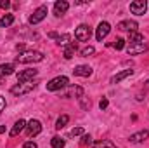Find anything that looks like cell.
Segmentation results:
<instances>
[{
    "instance_id": "cell-28",
    "label": "cell",
    "mask_w": 149,
    "mask_h": 148,
    "mask_svg": "<svg viewBox=\"0 0 149 148\" xmlns=\"http://www.w3.org/2000/svg\"><path fill=\"white\" fill-rule=\"evenodd\" d=\"M80 105H81L83 110H88V108H90V99H87L85 96H81V98H80Z\"/></svg>"
},
{
    "instance_id": "cell-11",
    "label": "cell",
    "mask_w": 149,
    "mask_h": 148,
    "mask_svg": "<svg viewBox=\"0 0 149 148\" xmlns=\"http://www.w3.org/2000/svg\"><path fill=\"white\" fill-rule=\"evenodd\" d=\"M70 9V4L66 2V0H57L56 4H54V14L59 18V16H63V14H66V11Z\"/></svg>"
},
{
    "instance_id": "cell-20",
    "label": "cell",
    "mask_w": 149,
    "mask_h": 148,
    "mask_svg": "<svg viewBox=\"0 0 149 148\" xmlns=\"http://www.w3.org/2000/svg\"><path fill=\"white\" fill-rule=\"evenodd\" d=\"M128 42L130 44H144V35L139 33V32H132L128 35Z\"/></svg>"
},
{
    "instance_id": "cell-12",
    "label": "cell",
    "mask_w": 149,
    "mask_h": 148,
    "mask_svg": "<svg viewBox=\"0 0 149 148\" xmlns=\"http://www.w3.org/2000/svg\"><path fill=\"white\" fill-rule=\"evenodd\" d=\"M146 51H148V45H146V44H130V45L127 47V52H128L130 56L142 54V52H146Z\"/></svg>"
},
{
    "instance_id": "cell-26",
    "label": "cell",
    "mask_w": 149,
    "mask_h": 148,
    "mask_svg": "<svg viewBox=\"0 0 149 148\" xmlns=\"http://www.w3.org/2000/svg\"><path fill=\"white\" fill-rule=\"evenodd\" d=\"M94 52H95V49H94L92 45H87V47H83V49H81V52H80V54H81L83 58H88V56H92Z\"/></svg>"
},
{
    "instance_id": "cell-32",
    "label": "cell",
    "mask_w": 149,
    "mask_h": 148,
    "mask_svg": "<svg viewBox=\"0 0 149 148\" xmlns=\"http://www.w3.org/2000/svg\"><path fill=\"white\" fill-rule=\"evenodd\" d=\"M9 7H10L9 0H0V9H9Z\"/></svg>"
},
{
    "instance_id": "cell-33",
    "label": "cell",
    "mask_w": 149,
    "mask_h": 148,
    "mask_svg": "<svg viewBox=\"0 0 149 148\" xmlns=\"http://www.w3.org/2000/svg\"><path fill=\"white\" fill-rule=\"evenodd\" d=\"M23 148H38V147H37L35 141H26V143L23 145Z\"/></svg>"
},
{
    "instance_id": "cell-2",
    "label": "cell",
    "mask_w": 149,
    "mask_h": 148,
    "mask_svg": "<svg viewBox=\"0 0 149 148\" xmlns=\"http://www.w3.org/2000/svg\"><path fill=\"white\" fill-rule=\"evenodd\" d=\"M37 84L38 82H35V80H31V82H17L16 85L10 87V92H12L14 96H24V94L31 92V91L37 87Z\"/></svg>"
},
{
    "instance_id": "cell-7",
    "label": "cell",
    "mask_w": 149,
    "mask_h": 148,
    "mask_svg": "<svg viewBox=\"0 0 149 148\" xmlns=\"http://www.w3.org/2000/svg\"><path fill=\"white\" fill-rule=\"evenodd\" d=\"M26 132H28V136H30V138H33V136H38V134L42 132V124H40V120H35V118H31V120L26 124Z\"/></svg>"
},
{
    "instance_id": "cell-15",
    "label": "cell",
    "mask_w": 149,
    "mask_h": 148,
    "mask_svg": "<svg viewBox=\"0 0 149 148\" xmlns=\"http://www.w3.org/2000/svg\"><path fill=\"white\" fill-rule=\"evenodd\" d=\"M23 129H26V122H24L23 118H19V120H17V122L12 125V129H10V136H12V138L19 136V132H21Z\"/></svg>"
},
{
    "instance_id": "cell-19",
    "label": "cell",
    "mask_w": 149,
    "mask_h": 148,
    "mask_svg": "<svg viewBox=\"0 0 149 148\" xmlns=\"http://www.w3.org/2000/svg\"><path fill=\"white\" fill-rule=\"evenodd\" d=\"M76 49H78L76 42H71L70 45H66V47H64V52H63V56H64L66 59H71V58L74 56V52H76Z\"/></svg>"
},
{
    "instance_id": "cell-5",
    "label": "cell",
    "mask_w": 149,
    "mask_h": 148,
    "mask_svg": "<svg viewBox=\"0 0 149 148\" xmlns=\"http://www.w3.org/2000/svg\"><path fill=\"white\" fill-rule=\"evenodd\" d=\"M109 32H111V25H109L108 21H101L99 26H97V30H95V38H97L99 42H102L104 38L109 35Z\"/></svg>"
},
{
    "instance_id": "cell-13",
    "label": "cell",
    "mask_w": 149,
    "mask_h": 148,
    "mask_svg": "<svg viewBox=\"0 0 149 148\" xmlns=\"http://www.w3.org/2000/svg\"><path fill=\"white\" fill-rule=\"evenodd\" d=\"M73 73L76 77H90L92 75V68L88 65H80V66H76L73 70Z\"/></svg>"
},
{
    "instance_id": "cell-24",
    "label": "cell",
    "mask_w": 149,
    "mask_h": 148,
    "mask_svg": "<svg viewBox=\"0 0 149 148\" xmlns=\"http://www.w3.org/2000/svg\"><path fill=\"white\" fill-rule=\"evenodd\" d=\"M68 122H70V117H68V115H61V117L57 118V122H56V129H63V127H66Z\"/></svg>"
},
{
    "instance_id": "cell-30",
    "label": "cell",
    "mask_w": 149,
    "mask_h": 148,
    "mask_svg": "<svg viewBox=\"0 0 149 148\" xmlns=\"http://www.w3.org/2000/svg\"><path fill=\"white\" fill-rule=\"evenodd\" d=\"M81 145H92L90 134H83V136H81Z\"/></svg>"
},
{
    "instance_id": "cell-1",
    "label": "cell",
    "mask_w": 149,
    "mask_h": 148,
    "mask_svg": "<svg viewBox=\"0 0 149 148\" xmlns=\"http://www.w3.org/2000/svg\"><path fill=\"white\" fill-rule=\"evenodd\" d=\"M43 59V54L40 51H23L16 56V61L17 63H40Z\"/></svg>"
},
{
    "instance_id": "cell-22",
    "label": "cell",
    "mask_w": 149,
    "mask_h": 148,
    "mask_svg": "<svg viewBox=\"0 0 149 148\" xmlns=\"http://www.w3.org/2000/svg\"><path fill=\"white\" fill-rule=\"evenodd\" d=\"M12 23H14V16H12V14H5V16L0 19V26H2V28H7V26H10Z\"/></svg>"
},
{
    "instance_id": "cell-29",
    "label": "cell",
    "mask_w": 149,
    "mask_h": 148,
    "mask_svg": "<svg viewBox=\"0 0 149 148\" xmlns=\"http://www.w3.org/2000/svg\"><path fill=\"white\" fill-rule=\"evenodd\" d=\"M70 134H71L73 138H76V136H83V129H81V127H74Z\"/></svg>"
},
{
    "instance_id": "cell-36",
    "label": "cell",
    "mask_w": 149,
    "mask_h": 148,
    "mask_svg": "<svg viewBox=\"0 0 149 148\" xmlns=\"http://www.w3.org/2000/svg\"><path fill=\"white\" fill-rule=\"evenodd\" d=\"M144 89H149V80L146 82V84H144Z\"/></svg>"
},
{
    "instance_id": "cell-3",
    "label": "cell",
    "mask_w": 149,
    "mask_h": 148,
    "mask_svg": "<svg viewBox=\"0 0 149 148\" xmlns=\"http://www.w3.org/2000/svg\"><path fill=\"white\" fill-rule=\"evenodd\" d=\"M68 84H70L68 77L61 75V77H56V78H52V80H49V82H47V91H59V89L66 87Z\"/></svg>"
},
{
    "instance_id": "cell-25",
    "label": "cell",
    "mask_w": 149,
    "mask_h": 148,
    "mask_svg": "<svg viewBox=\"0 0 149 148\" xmlns=\"http://www.w3.org/2000/svg\"><path fill=\"white\" fill-rule=\"evenodd\" d=\"M95 148H116V147H114V143L109 141V140H102V141H99L95 145Z\"/></svg>"
},
{
    "instance_id": "cell-23",
    "label": "cell",
    "mask_w": 149,
    "mask_h": 148,
    "mask_svg": "<svg viewBox=\"0 0 149 148\" xmlns=\"http://www.w3.org/2000/svg\"><path fill=\"white\" fill-rule=\"evenodd\" d=\"M50 143H52V148H64L66 147V141L63 138H59V136H54L50 140Z\"/></svg>"
},
{
    "instance_id": "cell-4",
    "label": "cell",
    "mask_w": 149,
    "mask_h": 148,
    "mask_svg": "<svg viewBox=\"0 0 149 148\" xmlns=\"http://www.w3.org/2000/svg\"><path fill=\"white\" fill-rule=\"evenodd\" d=\"M92 37V30H90V26H87V25H80L76 30H74V38L78 40V42H88Z\"/></svg>"
},
{
    "instance_id": "cell-9",
    "label": "cell",
    "mask_w": 149,
    "mask_h": 148,
    "mask_svg": "<svg viewBox=\"0 0 149 148\" xmlns=\"http://www.w3.org/2000/svg\"><path fill=\"white\" fill-rule=\"evenodd\" d=\"M116 28L121 30V32H128V33H132V32H137L139 25H137V21H130V19H127V21H120Z\"/></svg>"
},
{
    "instance_id": "cell-14",
    "label": "cell",
    "mask_w": 149,
    "mask_h": 148,
    "mask_svg": "<svg viewBox=\"0 0 149 148\" xmlns=\"http://www.w3.org/2000/svg\"><path fill=\"white\" fill-rule=\"evenodd\" d=\"M148 138H149V131H139V132H135V134L130 136V143H142Z\"/></svg>"
},
{
    "instance_id": "cell-37",
    "label": "cell",
    "mask_w": 149,
    "mask_h": 148,
    "mask_svg": "<svg viewBox=\"0 0 149 148\" xmlns=\"http://www.w3.org/2000/svg\"><path fill=\"white\" fill-rule=\"evenodd\" d=\"M5 82V77H0V84H3Z\"/></svg>"
},
{
    "instance_id": "cell-21",
    "label": "cell",
    "mask_w": 149,
    "mask_h": 148,
    "mask_svg": "<svg viewBox=\"0 0 149 148\" xmlns=\"http://www.w3.org/2000/svg\"><path fill=\"white\" fill-rule=\"evenodd\" d=\"M70 40H71V35H70V33H63V35H57V37H56V42H57L59 45H70V44H71Z\"/></svg>"
},
{
    "instance_id": "cell-16",
    "label": "cell",
    "mask_w": 149,
    "mask_h": 148,
    "mask_svg": "<svg viewBox=\"0 0 149 148\" xmlns=\"http://www.w3.org/2000/svg\"><path fill=\"white\" fill-rule=\"evenodd\" d=\"M71 96H74V98H78V99H80V98L83 96V89H81V87H78V85H71V87H70V91L64 94V98H71Z\"/></svg>"
},
{
    "instance_id": "cell-31",
    "label": "cell",
    "mask_w": 149,
    "mask_h": 148,
    "mask_svg": "<svg viewBox=\"0 0 149 148\" xmlns=\"http://www.w3.org/2000/svg\"><path fill=\"white\" fill-rule=\"evenodd\" d=\"M108 105H109L108 98H102V99L99 101V108H101V110H106V108H108Z\"/></svg>"
},
{
    "instance_id": "cell-6",
    "label": "cell",
    "mask_w": 149,
    "mask_h": 148,
    "mask_svg": "<svg viewBox=\"0 0 149 148\" xmlns=\"http://www.w3.org/2000/svg\"><path fill=\"white\" fill-rule=\"evenodd\" d=\"M45 18H47V7H45V5H40L37 11L30 16V23H31V25H38V23L43 21Z\"/></svg>"
},
{
    "instance_id": "cell-10",
    "label": "cell",
    "mask_w": 149,
    "mask_h": 148,
    "mask_svg": "<svg viewBox=\"0 0 149 148\" xmlns=\"http://www.w3.org/2000/svg\"><path fill=\"white\" fill-rule=\"evenodd\" d=\"M37 75H38L37 70H31V68L23 70V72H19V73H17V82H31Z\"/></svg>"
},
{
    "instance_id": "cell-8",
    "label": "cell",
    "mask_w": 149,
    "mask_h": 148,
    "mask_svg": "<svg viewBox=\"0 0 149 148\" xmlns=\"http://www.w3.org/2000/svg\"><path fill=\"white\" fill-rule=\"evenodd\" d=\"M130 11H132V14L144 16V14H146V11H148V4H146L144 0H135V2H132V4H130Z\"/></svg>"
},
{
    "instance_id": "cell-27",
    "label": "cell",
    "mask_w": 149,
    "mask_h": 148,
    "mask_svg": "<svg viewBox=\"0 0 149 148\" xmlns=\"http://www.w3.org/2000/svg\"><path fill=\"white\" fill-rule=\"evenodd\" d=\"M113 47H114L116 51H121V49L125 47V40H123V38H116L114 44H113Z\"/></svg>"
},
{
    "instance_id": "cell-17",
    "label": "cell",
    "mask_w": 149,
    "mask_h": 148,
    "mask_svg": "<svg viewBox=\"0 0 149 148\" xmlns=\"http://www.w3.org/2000/svg\"><path fill=\"white\" fill-rule=\"evenodd\" d=\"M132 73H134V70H123V72H120V73H116L114 77H111V84H118V82H121V80H125L127 77H130Z\"/></svg>"
},
{
    "instance_id": "cell-34",
    "label": "cell",
    "mask_w": 149,
    "mask_h": 148,
    "mask_svg": "<svg viewBox=\"0 0 149 148\" xmlns=\"http://www.w3.org/2000/svg\"><path fill=\"white\" fill-rule=\"evenodd\" d=\"M3 110H5V98L0 96V113H2Z\"/></svg>"
},
{
    "instance_id": "cell-18",
    "label": "cell",
    "mask_w": 149,
    "mask_h": 148,
    "mask_svg": "<svg viewBox=\"0 0 149 148\" xmlns=\"http://www.w3.org/2000/svg\"><path fill=\"white\" fill-rule=\"evenodd\" d=\"M16 66L12 63H5V65H0V77H9V75L14 73Z\"/></svg>"
},
{
    "instance_id": "cell-35",
    "label": "cell",
    "mask_w": 149,
    "mask_h": 148,
    "mask_svg": "<svg viewBox=\"0 0 149 148\" xmlns=\"http://www.w3.org/2000/svg\"><path fill=\"white\" fill-rule=\"evenodd\" d=\"M2 132H5V125H0V134Z\"/></svg>"
}]
</instances>
